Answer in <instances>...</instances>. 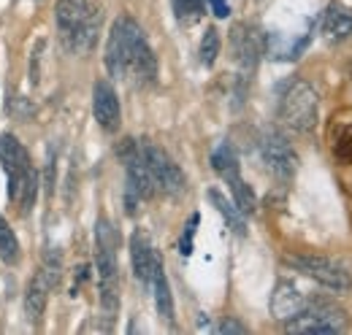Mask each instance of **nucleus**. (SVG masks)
Listing matches in <instances>:
<instances>
[{
  "label": "nucleus",
  "mask_w": 352,
  "mask_h": 335,
  "mask_svg": "<svg viewBox=\"0 0 352 335\" xmlns=\"http://www.w3.org/2000/svg\"><path fill=\"white\" fill-rule=\"evenodd\" d=\"M128 76H133L138 84H152L157 79V60H155V51L149 49L146 38H141L133 49L131 62H128Z\"/></svg>",
  "instance_id": "ddd939ff"
},
{
  "label": "nucleus",
  "mask_w": 352,
  "mask_h": 335,
  "mask_svg": "<svg viewBox=\"0 0 352 335\" xmlns=\"http://www.w3.org/2000/svg\"><path fill=\"white\" fill-rule=\"evenodd\" d=\"M230 51H233V60L250 73L255 71L258 65V57H261V36L250 27V25H236L230 30Z\"/></svg>",
  "instance_id": "9d476101"
},
{
  "label": "nucleus",
  "mask_w": 352,
  "mask_h": 335,
  "mask_svg": "<svg viewBox=\"0 0 352 335\" xmlns=\"http://www.w3.org/2000/svg\"><path fill=\"white\" fill-rule=\"evenodd\" d=\"M131 259L135 279L144 281V284H152V276H155V268L160 265V257L152 249L146 233H141V230H135L131 235Z\"/></svg>",
  "instance_id": "9b49d317"
},
{
  "label": "nucleus",
  "mask_w": 352,
  "mask_h": 335,
  "mask_svg": "<svg viewBox=\"0 0 352 335\" xmlns=\"http://www.w3.org/2000/svg\"><path fill=\"white\" fill-rule=\"evenodd\" d=\"M89 5H92V0H57V5H54L57 33H60V41L65 43L68 51H76L82 27L87 22Z\"/></svg>",
  "instance_id": "0eeeda50"
},
{
  "label": "nucleus",
  "mask_w": 352,
  "mask_h": 335,
  "mask_svg": "<svg viewBox=\"0 0 352 335\" xmlns=\"http://www.w3.org/2000/svg\"><path fill=\"white\" fill-rule=\"evenodd\" d=\"M117 238L114 230L106 219L95 224V268H98V281H100V305L109 316L117 314L120 308V284H117Z\"/></svg>",
  "instance_id": "f257e3e1"
},
{
  "label": "nucleus",
  "mask_w": 352,
  "mask_h": 335,
  "mask_svg": "<svg viewBox=\"0 0 352 335\" xmlns=\"http://www.w3.org/2000/svg\"><path fill=\"white\" fill-rule=\"evenodd\" d=\"M92 114L98 119V125L106 132H117L120 122H122V111H120V100L117 92L109 82H95L92 86Z\"/></svg>",
  "instance_id": "1a4fd4ad"
},
{
  "label": "nucleus",
  "mask_w": 352,
  "mask_h": 335,
  "mask_svg": "<svg viewBox=\"0 0 352 335\" xmlns=\"http://www.w3.org/2000/svg\"><path fill=\"white\" fill-rule=\"evenodd\" d=\"M49 290H52V281L46 279L44 270H38L33 276V281L28 284V292H25V314L30 322H41L46 311V300H49Z\"/></svg>",
  "instance_id": "2eb2a0df"
},
{
  "label": "nucleus",
  "mask_w": 352,
  "mask_h": 335,
  "mask_svg": "<svg viewBox=\"0 0 352 335\" xmlns=\"http://www.w3.org/2000/svg\"><path fill=\"white\" fill-rule=\"evenodd\" d=\"M350 325L347 314L331 303H307V308L287 322V330L298 335H336Z\"/></svg>",
  "instance_id": "20e7f679"
},
{
  "label": "nucleus",
  "mask_w": 352,
  "mask_h": 335,
  "mask_svg": "<svg viewBox=\"0 0 352 335\" xmlns=\"http://www.w3.org/2000/svg\"><path fill=\"white\" fill-rule=\"evenodd\" d=\"M279 119L296 132H309L317 125V92L309 82H293L279 103Z\"/></svg>",
  "instance_id": "f03ea898"
},
{
  "label": "nucleus",
  "mask_w": 352,
  "mask_h": 335,
  "mask_svg": "<svg viewBox=\"0 0 352 335\" xmlns=\"http://www.w3.org/2000/svg\"><path fill=\"white\" fill-rule=\"evenodd\" d=\"M212 168L220 173L225 181H230L233 176H239V160H236V152L228 146V143H222L214 149V154H212Z\"/></svg>",
  "instance_id": "412c9836"
},
{
  "label": "nucleus",
  "mask_w": 352,
  "mask_h": 335,
  "mask_svg": "<svg viewBox=\"0 0 352 335\" xmlns=\"http://www.w3.org/2000/svg\"><path fill=\"white\" fill-rule=\"evenodd\" d=\"M322 33L331 38V41H342L352 33V11L344 3H331L322 14Z\"/></svg>",
  "instance_id": "4468645a"
},
{
  "label": "nucleus",
  "mask_w": 352,
  "mask_h": 335,
  "mask_svg": "<svg viewBox=\"0 0 352 335\" xmlns=\"http://www.w3.org/2000/svg\"><path fill=\"white\" fill-rule=\"evenodd\" d=\"M0 163L6 165L8 173H22L33 168L28 149L14 135H0Z\"/></svg>",
  "instance_id": "dca6fc26"
},
{
  "label": "nucleus",
  "mask_w": 352,
  "mask_h": 335,
  "mask_svg": "<svg viewBox=\"0 0 352 335\" xmlns=\"http://www.w3.org/2000/svg\"><path fill=\"white\" fill-rule=\"evenodd\" d=\"M141 152H144V160H146V165L152 170L155 187L160 192H166V195H182L184 187H187V181H184V173L179 170V165H176L174 160L163 149H157L152 143L141 146Z\"/></svg>",
  "instance_id": "423d86ee"
},
{
  "label": "nucleus",
  "mask_w": 352,
  "mask_h": 335,
  "mask_svg": "<svg viewBox=\"0 0 352 335\" xmlns=\"http://www.w3.org/2000/svg\"><path fill=\"white\" fill-rule=\"evenodd\" d=\"M261 152H263L265 165L271 168V173L276 178H293L296 176V168H298V154L293 152L290 141L279 132H268L261 143Z\"/></svg>",
  "instance_id": "6e6552de"
},
{
  "label": "nucleus",
  "mask_w": 352,
  "mask_h": 335,
  "mask_svg": "<svg viewBox=\"0 0 352 335\" xmlns=\"http://www.w3.org/2000/svg\"><path fill=\"white\" fill-rule=\"evenodd\" d=\"M228 184H230V192H233V206L241 211L244 216H252L255 209H258V198H255L252 187L241 176H233Z\"/></svg>",
  "instance_id": "6ab92c4d"
},
{
  "label": "nucleus",
  "mask_w": 352,
  "mask_h": 335,
  "mask_svg": "<svg viewBox=\"0 0 352 335\" xmlns=\"http://www.w3.org/2000/svg\"><path fill=\"white\" fill-rule=\"evenodd\" d=\"M336 157L344 163H352V125L344 127L342 135L336 138Z\"/></svg>",
  "instance_id": "b1692460"
},
{
  "label": "nucleus",
  "mask_w": 352,
  "mask_h": 335,
  "mask_svg": "<svg viewBox=\"0 0 352 335\" xmlns=\"http://www.w3.org/2000/svg\"><path fill=\"white\" fill-rule=\"evenodd\" d=\"M304 308H307L304 294L298 292L290 281H279V284H276V290L271 294V316H274V319L290 322V319H296Z\"/></svg>",
  "instance_id": "f8f14e48"
},
{
  "label": "nucleus",
  "mask_w": 352,
  "mask_h": 335,
  "mask_svg": "<svg viewBox=\"0 0 352 335\" xmlns=\"http://www.w3.org/2000/svg\"><path fill=\"white\" fill-rule=\"evenodd\" d=\"M19 257H22V251H19V241H16L14 230H11V224L0 216V259H3L6 265H16V262H19Z\"/></svg>",
  "instance_id": "aec40b11"
},
{
  "label": "nucleus",
  "mask_w": 352,
  "mask_h": 335,
  "mask_svg": "<svg viewBox=\"0 0 352 335\" xmlns=\"http://www.w3.org/2000/svg\"><path fill=\"white\" fill-rule=\"evenodd\" d=\"M293 268H298L304 276L320 281L328 290L344 292L352 290V268L342 259H331V257H317V254H304V257H290L287 259Z\"/></svg>",
  "instance_id": "39448f33"
},
{
  "label": "nucleus",
  "mask_w": 352,
  "mask_h": 335,
  "mask_svg": "<svg viewBox=\"0 0 352 335\" xmlns=\"http://www.w3.org/2000/svg\"><path fill=\"white\" fill-rule=\"evenodd\" d=\"M141 38H144V33H141V27L131 16H120L111 25V33H109V41H106V68H109V73L114 79H125L128 76L131 54Z\"/></svg>",
  "instance_id": "7ed1b4c3"
},
{
  "label": "nucleus",
  "mask_w": 352,
  "mask_h": 335,
  "mask_svg": "<svg viewBox=\"0 0 352 335\" xmlns=\"http://www.w3.org/2000/svg\"><path fill=\"white\" fill-rule=\"evenodd\" d=\"M217 330H220V333H247V327H244L241 322H236V319H225Z\"/></svg>",
  "instance_id": "a878e982"
},
{
  "label": "nucleus",
  "mask_w": 352,
  "mask_h": 335,
  "mask_svg": "<svg viewBox=\"0 0 352 335\" xmlns=\"http://www.w3.org/2000/svg\"><path fill=\"white\" fill-rule=\"evenodd\" d=\"M195 224H198V216H192V219H190V224H187V230H184V235H182V254H190V251H192Z\"/></svg>",
  "instance_id": "393cba45"
},
{
  "label": "nucleus",
  "mask_w": 352,
  "mask_h": 335,
  "mask_svg": "<svg viewBox=\"0 0 352 335\" xmlns=\"http://www.w3.org/2000/svg\"><path fill=\"white\" fill-rule=\"evenodd\" d=\"M217 54H220V33L214 27H209L204 33V41H201V62L206 68H212L214 60H217Z\"/></svg>",
  "instance_id": "5701e85b"
},
{
  "label": "nucleus",
  "mask_w": 352,
  "mask_h": 335,
  "mask_svg": "<svg viewBox=\"0 0 352 335\" xmlns=\"http://www.w3.org/2000/svg\"><path fill=\"white\" fill-rule=\"evenodd\" d=\"M212 3V8H214V14L220 16V19H225L228 14H230V8H228V0H209Z\"/></svg>",
  "instance_id": "bb28decb"
},
{
  "label": "nucleus",
  "mask_w": 352,
  "mask_h": 335,
  "mask_svg": "<svg viewBox=\"0 0 352 335\" xmlns=\"http://www.w3.org/2000/svg\"><path fill=\"white\" fill-rule=\"evenodd\" d=\"M209 200L214 203V209L220 211L222 216H225V222H228V227L233 230V233H239V235H244L247 233V222H244V213L236 209L222 192H217V189H209Z\"/></svg>",
  "instance_id": "a211bd4d"
},
{
  "label": "nucleus",
  "mask_w": 352,
  "mask_h": 335,
  "mask_svg": "<svg viewBox=\"0 0 352 335\" xmlns=\"http://www.w3.org/2000/svg\"><path fill=\"white\" fill-rule=\"evenodd\" d=\"M174 11L179 16V22L192 25L204 16V0H174Z\"/></svg>",
  "instance_id": "4be33fe9"
},
{
  "label": "nucleus",
  "mask_w": 352,
  "mask_h": 335,
  "mask_svg": "<svg viewBox=\"0 0 352 335\" xmlns=\"http://www.w3.org/2000/svg\"><path fill=\"white\" fill-rule=\"evenodd\" d=\"M152 290H155V305H157V314L163 319H174V300H171V287H168V279L163 273V262L155 268V276H152Z\"/></svg>",
  "instance_id": "f3484780"
}]
</instances>
